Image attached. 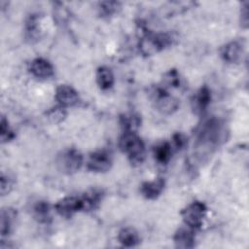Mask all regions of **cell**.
I'll use <instances>...</instances> for the list:
<instances>
[{"label":"cell","mask_w":249,"mask_h":249,"mask_svg":"<svg viewBox=\"0 0 249 249\" xmlns=\"http://www.w3.org/2000/svg\"><path fill=\"white\" fill-rule=\"evenodd\" d=\"M225 139L223 123L217 118L205 121L197 129L196 149L199 156L211 153Z\"/></svg>","instance_id":"6da1fadb"},{"label":"cell","mask_w":249,"mask_h":249,"mask_svg":"<svg viewBox=\"0 0 249 249\" xmlns=\"http://www.w3.org/2000/svg\"><path fill=\"white\" fill-rule=\"evenodd\" d=\"M120 150L127 156L132 165H140L146 158L145 145L135 131H123L119 139Z\"/></svg>","instance_id":"7a4b0ae2"},{"label":"cell","mask_w":249,"mask_h":249,"mask_svg":"<svg viewBox=\"0 0 249 249\" xmlns=\"http://www.w3.org/2000/svg\"><path fill=\"white\" fill-rule=\"evenodd\" d=\"M172 43L173 37L169 33L146 32L139 40L138 48L143 55L149 56L168 48Z\"/></svg>","instance_id":"3957f363"},{"label":"cell","mask_w":249,"mask_h":249,"mask_svg":"<svg viewBox=\"0 0 249 249\" xmlns=\"http://www.w3.org/2000/svg\"><path fill=\"white\" fill-rule=\"evenodd\" d=\"M83 155L75 148H67L61 151L56 157V166L63 174H73L77 172L83 164Z\"/></svg>","instance_id":"277c9868"},{"label":"cell","mask_w":249,"mask_h":249,"mask_svg":"<svg viewBox=\"0 0 249 249\" xmlns=\"http://www.w3.org/2000/svg\"><path fill=\"white\" fill-rule=\"evenodd\" d=\"M207 207L206 205L198 200L193 201L186 206L182 212V218L185 225L193 230H198L203 224V220L206 217Z\"/></svg>","instance_id":"5b68a950"},{"label":"cell","mask_w":249,"mask_h":249,"mask_svg":"<svg viewBox=\"0 0 249 249\" xmlns=\"http://www.w3.org/2000/svg\"><path fill=\"white\" fill-rule=\"evenodd\" d=\"M154 102L157 110L164 115H171L179 107L178 100L170 95L164 88H157L153 91Z\"/></svg>","instance_id":"8992f818"},{"label":"cell","mask_w":249,"mask_h":249,"mask_svg":"<svg viewBox=\"0 0 249 249\" xmlns=\"http://www.w3.org/2000/svg\"><path fill=\"white\" fill-rule=\"evenodd\" d=\"M112 166V157L105 150H98L89 157L87 167L91 172L102 173L108 171Z\"/></svg>","instance_id":"52a82bcc"},{"label":"cell","mask_w":249,"mask_h":249,"mask_svg":"<svg viewBox=\"0 0 249 249\" xmlns=\"http://www.w3.org/2000/svg\"><path fill=\"white\" fill-rule=\"evenodd\" d=\"M23 34L24 39L30 44H34L40 40L42 35V28L41 16L39 14L32 13L26 18L24 21Z\"/></svg>","instance_id":"ba28073f"},{"label":"cell","mask_w":249,"mask_h":249,"mask_svg":"<svg viewBox=\"0 0 249 249\" xmlns=\"http://www.w3.org/2000/svg\"><path fill=\"white\" fill-rule=\"evenodd\" d=\"M54 209L58 215L69 218L83 210V202L81 197L65 196L55 203Z\"/></svg>","instance_id":"9c48e42d"},{"label":"cell","mask_w":249,"mask_h":249,"mask_svg":"<svg viewBox=\"0 0 249 249\" xmlns=\"http://www.w3.org/2000/svg\"><path fill=\"white\" fill-rule=\"evenodd\" d=\"M55 100L58 105L66 108L77 105L80 102L78 91L69 85H60L55 89Z\"/></svg>","instance_id":"30bf717a"},{"label":"cell","mask_w":249,"mask_h":249,"mask_svg":"<svg viewBox=\"0 0 249 249\" xmlns=\"http://www.w3.org/2000/svg\"><path fill=\"white\" fill-rule=\"evenodd\" d=\"M244 53V45L241 41L234 40L224 45L220 50L221 57L229 63L238 62Z\"/></svg>","instance_id":"8fae6325"},{"label":"cell","mask_w":249,"mask_h":249,"mask_svg":"<svg viewBox=\"0 0 249 249\" xmlns=\"http://www.w3.org/2000/svg\"><path fill=\"white\" fill-rule=\"evenodd\" d=\"M29 72L38 79L46 80L53 76L54 69L49 60L43 57H37L30 62Z\"/></svg>","instance_id":"7c38bea8"},{"label":"cell","mask_w":249,"mask_h":249,"mask_svg":"<svg viewBox=\"0 0 249 249\" xmlns=\"http://www.w3.org/2000/svg\"><path fill=\"white\" fill-rule=\"evenodd\" d=\"M165 182L164 179L159 177L152 181H146L140 186V193L146 198L150 200H154L158 198L164 190Z\"/></svg>","instance_id":"4fadbf2b"},{"label":"cell","mask_w":249,"mask_h":249,"mask_svg":"<svg viewBox=\"0 0 249 249\" xmlns=\"http://www.w3.org/2000/svg\"><path fill=\"white\" fill-rule=\"evenodd\" d=\"M175 246L177 248H194L196 245L195 230L191 228H179L173 236Z\"/></svg>","instance_id":"5bb4252c"},{"label":"cell","mask_w":249,"mask_h":249,"mask_svg":"<svg viewBox=\"0 0 249 249\" xmlns=\"http://www.w3.org/2000/svg\"><path fill=\"white\" fill-rule=\"evenodd\" d=\"M104 193L100 189H90L86 192L83 196L81 197L83 202V210L84 211H90L96 209L102 201Z\"/></svg>","instance_id":"9a60e30c"},{"label":"cell","mask_w":249,"mask_h":249,"mask_svg":"<svg viewBox=\"0 0 249 249\" xmlns=\"http://www.w3.org/2000/svg\"><path fill=\"white\" fill-rule=\"evenodd\" d=\"M95 79L98 87L103 89H109L113 87L115 79L112 70L107 66H100L96 70Z\"/></svg>","instance_id":"2e32d148"},{"label":"cell","mask_w":249,"mask_h":249,"mask_svg":"<svg viewBox=\"0 0 249 249\" xmlns=\"http://www.w3.org/2000/svg\"><path fill=\"white\" fill-rule=\"evenodd\" d=\"M17 217V212L15 209L6 207L2 208L1 210V235L2 236H7L10 234L14 228V224L16 221Z\"/></svg>","instance_id":"e0dca14e"},{"label":"cell","mask_w":249,"mask_h":249,"mask_svg":"<svg viewBox=\"0 0 249 249\" xmlns=\"http://www.w3.org/2000/svg\"><path fill=\"white\" fill-rule=\"evenodd\" d=\"M119 242L124 247L137 246L141 239L138 232L133 228H124L118 233Z\"/></svg>","instance_id":"ac0fdd59"},{"label":"cell","mask_w":249,"mask_h":249,"mask_svg":"<svg viewBox=\"0 0 249 249\" xmlns=\"http://www.w3.org/2000/svg\"><path fill=\"white\" fill-rule=\"evenodd\" d=\"M33 216L35 220L41 224H49L52 221L50 204L47 201L40 200L33 206Z\"/></svg>","instance_id":"d6986e66"},{"label":"cell","mask_w":249,"mask_h":249,"mask_svg":"<svg viewBox=\"0 0 249 249\" xmlns=\"http://www.w3.org/2000/svg\"><path fill=\"white\" fill-rule=\"evenodd\" d=\"M172 156V146L164 141L157 144L154 147V157L160 164H166Z\"/></svg>","instance_id":"ffe728a7"},{"label":"cell","mask_w":249,"mask_h":249,"mask_svg":"<svg viewBox=\"0 0 249 249\" xmlns=\"http://www.w3.org/2000/svg\"><path fill=\"white\" fill-rule=\"evenodd\" d=\"M211 101V91L207 86L201 87L195 96V107L198 112H204Z\"/></svg>","instance_id":"44dd1931"},{"label":"cell","mask_w":249,"mask_h":249,"mask_svg":"<svg viewBox=\"0 0 249 249\" xmlns=\"http://www.w3.org/2000/svg\"><path fill=\"white\" fill-rule=\"evenodd\" d=\"M122 4L118 1H102L98 3V14L101 18H111L118 14Z\"/></svg>","instance_id":"7402d4cb"},{"label":"cell","mask_w":249,"mask_h":249,"mask_svg":"<svg viewBox=\"0 0 249 249\" xmlns=\"http://www.w3.org/2000/svg\"><path fill=\"white\" fill-rule=\"evenodd\" d=\"M123 131H135L140 124V117L135 114H124L120 117Z\"/></svg>","instance_id":"603a6c76"},{"label":"cell","mask_w":249,"mask_h":249,"mask_svg":"<svg viewBox=\"0 0 249 249\" xmlns=\"http://www.w3.org/2000/svg\"><path fill=\"white\" fill-rule=\"evenodd\" d=\"M46 115H47V118L49 119L50 122H52L53 124H58L66 118L67 112H66L64 107H62L60 105H57V106H54V107L51 108L47 112Z\"/></svg>","instance_id":"cb8c5ba5"},{"label":"cell","mask_w":249,"mask_h":249,"mask_svg":"<svg viewBox=\"0 0 249 249\" xmlns=\"http://www.w3.org/2000/svg\"><path fill=\"white\" fill-rule=\"evenodd\" d=\"M0 134H1V141L2 143H8L12 141L16 134L14 130L11 128L8 120L5 118V116L1 117V123H0Z\"/></svg>","instance_id":"d4e9b609"},{"label":"cell","mask_w":249,"mask_h":249,"mask_svg":"<svg viewBox=\"0 0 249 249\" xmlns=\"http://www.w3.org/2000/svg\"><path fill=\"white\" fill-rule=\"evenodd\" d=\"M162 82L165 87L169 88H177L180 85V76L177 70L170 69L168 72H166L162 78Z\"/></svg>","instance_id":"484cf974"},{"label":"cell","mask_w":249,"mask_h":249,"mask_svg":"<svg viewBox=\"0 0 249 249\" xmlns=\"http://www.w3.org/2000/svg\"><path fill=\"white\" fill-rule=\"evenodd\" d=\"M0 192H1V196H7L11 193V191L14 188V180L13 178L8 175V174H1V178H0Z\"/></svg>","instance_id":"4316f807"},{"label":"cell","mask_w":249,"mask_h":249,"mask_svg":"<svg viewBox=\"0 0 249 249\" xmlns=\"http://www.w3.org/2000/svg\"><path fill=\"white\" fill-rule=\"evenodd\" d=\"M172 143H173L174 148L177 151H181L188 144V139H187V137H186V135L184 133L176 132L172 136Z\"/></svg>","instance_id":"83f0119b"},{"label":"cell","mask_w":249,"mask_h":249,"mask_svg":"<svg viewBox=\"0 0 249 249\" xmlns=\"http://www.w3.org/2000/svg\"><path fill=\"white\" fill-rule=\"evenodd\" d=\"M240 8V25L246 28L248 26V2H244Z\"/></svg>","instance_id":"f1b7e54d"}]
</instances>
